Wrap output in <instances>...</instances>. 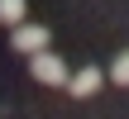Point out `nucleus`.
Returning a JSON list of instances; mask_svg holds the SVG:
<instances>
[{
  "instance_id": "3",
  "label": "nucleus",
  "mask_w": 129,
  "mask_h": 119,
  "mask_svg": "<svg viewBox=\"0 0 129 119\" xmlns=\"http://www.w3.org/2000/svg\"><path fill=\"white\" fill-rule=\"evenodd\" d=\"M101 81H105V72H101V67H81V72L67 81V91H72V95H96V91H101Z\"/></svg>"
},
{
  "instance_id": "4",
  "label": "nucleus",
  "mask_w": 129,
  "mask_h": 119,
  "mask_svg": "<svg viewBox=\"0 0 129 119\" xmlns=\"http://www.w3.org/2000/svg\"><path fill=\"white\" fill-rule=\"evenodd\" d=\"M24 10H29L24 0H0V24H10V29H19V24H24Z\"/></svg>"
},
{
  "instance_id": "1",
  "label": "nucleus",
  "mask_w": 129,
  "mask_h": 119,
  "mask_svg": "<svg viewBox=\"0 0 129 119\" xmlns=\"http://www.w3.org/2000/svg\"><path fill=\"white\" fill-rule=\"evenodd\" d=\"M29 67H34V81H43V86H67L72 81V72L57 52H38V57H29Z\"/></svg>"
},
{
  "instance_id": "5",
  "label": "nucleus",
  "mask_w": 129,
  "mask_h": 119,
  "mask_svg": "<svg viewBox=\"0 0 129 119\" xmlns=\"http://www.w3.org/2000/svg\"><path fill=\"white\" fill-rule=\"evenodd\" d=\"M110 81H115V86H129V52H120V57L110 62Z\"/></svg>"
},
{
  "instance_id": "2",
  "label": "nucleus",
  "mask_w": 129,
  "mask_h": 119,
  "mask_svg": "<svg viewBox=\"0 0 129 119\" xmlns=\"http://www.w3.org/2000/svg\"><path fill=\"white\" fill-rule=\"evenodd\" d=\"M10 48L38 57V52H48V29H43V24H19V29L10 33Z\"/></svg>"
}]
</instances>
